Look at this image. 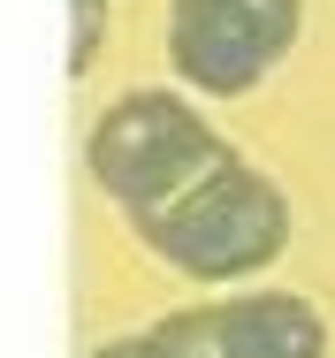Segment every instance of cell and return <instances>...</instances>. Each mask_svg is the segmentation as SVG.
<instances>
[{"label":"cell","instance_id":"5","mask_svg":"<svg viewBox=\"0 0 335 358\" xmlns=\"http://www.w3.org/2000/svg\"><path fill=\"white\" fill-rule=\"evenodd\" d=\"M92 358H152V351H145V336H130V343H107V351H92Z\"/></svg>","mask_w":335,"mask_h":358},{"label":"cell","instance_id":"4","mask_svg":"<svg viewBox=\"0 0 335 358\" xmlns=\"http://www.w3.org/2000/svg\"><path fill=\"white\" fill-rule=\"evenodd\" d=\"M76 8V38H69V69L84 76V62H92V38H99V15H107V0H69Z\"/></svg>","mask_w":335,"mask_h":358},{"label":"cell","instance_id":"1","mask_svg":"<svg viewBox=\"0 0 335 358\" xmlns=\"http://www.w3.org/2000/svg\"><path fill=\"white\" fill-rule=\"evenodd\" d=\"M84 160L122 221L199 282H244L290 244V199L176 92H122Z\"/></svg>","mask_w":335,"mask_h":358},{"label":"cell","instance_id":"2","mask_svg":"<svg viewBox=\"0 0 335 358\" xmlns=\"http://www.w3.org/2000/svg\"><path fill=\"white\" fill-rule=\"evenodd\" d=\"M305 0H168V62L206 99H236L297 46Z\"/></svg>","mask_w":335,"mask_h":358},{"label":"cell","instance_id":"3","mask_svg":"<svg viewBox=\"0 0 335 358\" xmlns=\"http://www.w3.org/2000/svg\"><path fill=\"white\" fill-rule=\"evenodd\" d=\"M152 358H328V320L320 305L290 297V289H252V297H221L199 313H168L160 328H145Z\"/></svg>","mask_w":335,"mask_h":358}]
</instances>
